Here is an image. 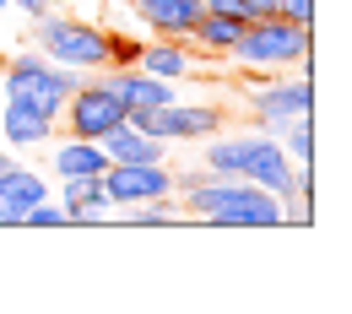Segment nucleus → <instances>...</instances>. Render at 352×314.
Returning a JSON list of instances; mask_svg holds the SVG:
<instances>
[{
  "label": "nucleus",
  "mask_w": 352,
  "mask_h": 314,
  "mask_svg": "<svg viewBox=\"0 0 352 314\" xmlns=\"http://www.w3.org/2000/svg\"><path fill=\"white\" fill-rule=\"evenodd\" d=\"M179 212L212 227H282V206L276 190L255 179H233V174H195V179H174Z\"/></svg>",
  "instance_id": "obj_1"
},
{
  "label": "nucleus",
  "mask_w": 352,
  "mask_h": 314,
  "mask_svg": "<svg viewBox=\"0 0 352 314\" xmlns=\"http://www.w3.org/2000/svg\"><path fill=\"white\" fill-rule=\"evenodd\" d=\"M201 168H206V174H233V179H255V184H265V190H276V195L298 174V163L282 152V141L265 135V131H239V135L206 141Z\"/></svg>",
  "instance_id": "obj_2"
},
{
  "label": "nucleus",
  "mask_w": 352,
  "mask_h": 314,
  "mask_svg": "<svg viewBox=\"0 0 352 314\" xmlns=\"http://www.w3.org/2000/svg\"><path fill=\"white\" fill-rule=\"evenodd\" d=\"M228 60L244 71H287V65L314 71V27H298L287 16H261L233 38Z\"/></svg>",
  "instance_id": "obj_3"
},
{
  "label": "nucleus",
  "mask_w": 352,
  "mask_h": 314,
  "mask_svg": "<svg viewBox=\"0 0 352 314\" xmlns=\"http://www.w3.org/2000/svg\"><path fill=\"white\" fill-rule=\"evenodd\" d=\"M33 44L44 60L65 65V71H103L109 65V33L98 22H82V16H54V11H38L33 16Z\"/></svg>",
  "instance_id": "obj_4"
},
{
  "label": "nucleus",
  "mask_w": 352,
  "mask_h": 314,
  "mask_svg": "<svg viewBox=\"0 0 352 314\" xmlns=\"http://www.w3.org/2000/svg\"><path fill=\"white\" fill-rule=\"evenodd\" d=\"M76 87H82V71H65V65L44 60V54H16L0 71V98H28V103L44 109L49 120H60L65 98Z\"/></svg>",
  "instance_id": "obj_5"
},
{
  "label": "nucleus",
  "mask_w": 352,
  "mask_h": 314,
  "mask_svg": "<svg viewBox=\"0 0 352 314\" xmlns=\"http://www.w3.org/2000/svg\"><path fill=\"white\" fill-rule=\"evenodd\" d=\"M250 114H255V131L265 135H282L293 120H304L314 114V82H309V71H271V82L261 87H250Z\"/></svg>",
  "instance_id": "obj_6"
},
{
  "label": "nucleus",
  "mask_w": 352,
  "mask_h": 314,
  "mask_svg": "<svg viewBox=\"0 0 352 314\" xmlns=\"http://www.w3.org/2000/svg\"><path fill=\"white\" fill-rule=\"evenodd\" d=\"M60 120H65V135H87V141H98V135H109L114 125L131 120V103H125L114 87H103L98 76H82V87L65 98Z\"/></svg>",
  "instance_id": "obj_7"
},
{
  "label": "nucleus",
  "mask_w": 352,
  "mask_h": 314,
  "mask_svg": "<svg viewBox=\"0 0 352 314\" xmlns=\"http://www.w3.org/2000/svg\"><path fill=\"white\" fill-rule=\"evenodd\" d=\"M103 190H109L114 212H125V206H141V201H168L174 174H168V163H109Z\"/></svg>",
  "instance_id": "obj_8"
},
{
  "label": "nucleus",
  "mask_w": 352,
  "mask_h": 314,
  "mask_svg": "<svg viewBox=\"0 0 352 314\" xmlns=\"http://www.w3.org/2000/svg\"><path fill=\"white\" fill-rule=\"evenodd\" d=\"M54 201L65 206L71 227H98V223H109V217H114V201H109V190H103V174H76V179H60Z\"/></svg>",
  "instance_id": "obj_9"
},
{
  "label": "nucleus",
  "mask_w": 352,
  "mask_h": 314,
  "mask_svg": "<svg viewBox=\"0 0 352 314\" xmlns=\"http://www.w3.org/2000/svg\"><path fill=\"white\" fill-rule=\"evenodd\" d=\"M54 131H60V120H49L38 103H28V98H6V103H0V135H6L11 152H22V146H49Z\"/></svg>",
  "instance_id": "obj_10"
},
{
  "label": "nucleus",
  "mask_w": 352,
  "mask_h": 314,
  "mask_svg": "<svg viewBox=\"0 0 352 314\" xmlns=\"http://www.w3.org/2000/svg\"><path fill=\"white\" fill-rule=\"evenodd\" d=\"M44 195H54V190H49V179L38 174V168L11 163V168L0 174V223H6V227H22V217H28Z\"/></svg>",
  "instance_id": "obj_11"
},
{
  "label": "nucleus",
  "mask_w": 352,
  "mask_h": 314,
  "mask_svg": "<svg viewBox=\"0 0 352 314\" xmlns=\"http://www.w3.org/2000/svg\"><path fill=\"white\" fill-rule=\"evenodd\" d=\"M135 22L141 27H152V38H184L190 44V33H195V22H201V0H131Z\"/></svg>",
  "instance_id": "obj_12"
},
{
  "label": "nucleus",
  "mask_w": 352,
  "mask_h": 314,
  "mask_svg": "<svg viewBox=\"0 0 352 314\" xmlns=\"http://www.w3.org/2000/svg\"><path fill=\"white\" fill-rule=\"evenodd\" d=\"M98 146H103V157H109V163H163V152H168V141L141 135L131 120H125V125H114L109 135H98Z\"/></svg>",
  "instance_id": "obj_13"
},
{
  "label": "nucleus",
  "mask_w": 352,
  "mask_h": 314,
  "mask_svg": "<svg viewBox=\"0 0 352 314\" xmlns=\"http://www.w3.org/2000/svg\"><path fill=\"white\" fill-rule=\"evenodd\" d=\"M49 163H54V174H60V179H76V174H103V168H109L103 146H98V141H87V135H60V141L49 146Z\"/></svg>",
  "instance_id": "obj_14"
},
{
  "label": "nucleus",
  "mask_w": 352,
  "mask_h": 314,
  "mask_svg": "<svg viewBox=\"0 0 352 314\" xmlns=\"http://www.w3.org/2000/svg\"><path fill=\"white\" fill-rule=\"evenodd\" d=\"M135 71L163 76V82H184L195 71V60H190L184 38H152V44H141V54H135Z\"/></svg>",
  "instance_id": "obj_15"
},
{
  "label": "nucleus",
  "mask_w": 352,
  "mask_h": 314,
  "mask_svg": "<svg viewBox=\"0 0 352 314\" xmlns=\"http://www.w3.org/2000/svg\"><path fill=\"white\" fill-rule=\"evenodd\" d=\"M222 131V109L217 103H168V141H201V135Z\"/></svg>",
  "instance_id": "obj_16"
},
{
  "label": "nucleus",
  "mask_w": 352,
  "mask_h": 314,
  "mask_svg": "<svg viewBox=\"0 0 352 314\" xmlns=\"http://www.w3.org/2000/svg\"><path fill=\"white\" fill-rule=\"evenodd\" d=\"M239 33H244V22H233V16H217V11H201V22H195L190 44H201L206 54H228Z\"/></svg>",
  "instance_id": "obj_17"
},
{
  "label": "nucleus",
  "mask_w": 352,
  "mask_h": 314,
  "mask_svg": "<svg viewBox=\"0 0 352 314\" xmlns=\"http://www.w3.org/2000/svg\"><path fill=\"white\" fill-rule=\"evenodd\" d=\"M282 141V152L298 163V168H314V114H304V120H293L287 131L276 135Z\"/></svg>",
  "instance_id": "obj_18"
},
{
  "label": "nucleus",
  "mask_w": 352,
  "mask_h": 314,
  "mask_svg": "<svg viewBox=\"0 0 352 314\" xmlns=\"http://www.w3.org/2000/svg\"><path fill=\"white\" fill-rule=\"evenodd\" d=\"M184 212L174 206V195L168 201H141V206H125V223L131 227H174Z\"/></svg>",
  "instance_id": "obj_19"
},
{
  "label": "nucleus",
  "mask_w": 352,
  "mask_h": 314,
  "mask_svg": "<svg viewBox=\"0 0 352 314\" xmlns=\"http://www.w3.org/2000/svg\"><path fill=\"white\" fill-rule=\"evenodd\" d=\"M206 11H217V16H233V22H261V16H271V0H201Z\"/></svg>",
  "instance_id": "obj_20"
},
{
  "label": "nucleus",
  "mask_w": 352,
  "mask_h": 314,
  "mask_svg": "<svg viewBox=\"0 0 352 314\" xmlns=\"http://www.w3.org/2000/svg\"><path fill=\"white\" fill-rule=\"evenodd\" d=\"M22 227H71V217H65V206H60L54 195H44V201L22 217Z\"/></svg>",
  "instance_id": "obj_21"
},
{
  "label": "nucleus",
  "mask_w": 352,
  "mask_h": 314,
  "mask_svg": "<svg viewBox=\"0 0 352 314\" xmlns=\"http://www.w3.org/2000/svg\"><path fill=\"white\" fill-rule=\"evenodd\" d=\"M271 16H287L298 27H314V0H271Z\"/></svg>",
  "instance_id": "obj_22"
},
{
  "label": "nucleus",
  "mask_w": 352,
  "mask_h": 314,
  "mask_svg": "<svg viewBox=\"0 0 352 314\" xmlns=\"http://www.w3.org/2000/svg\"><path fill=\"white\" fill-rule=\"evenodd\" d=\"M11 11H28V16H38V11H49V0H11Z\"/></svg>",
  "instance_id": "obj_23"
},
{
  "label": "nucleus",
  "mask_w": 352,
  "mask_h": 314,
  "mask_svg": "<svg viewBox=\"0 0 352 314\" xmlns=\"http://www.w3.org/2000/svg\"><path fill=\"white\" fill-rule=\"evenodd\" d=\"M11 163H16V152H11V146H0V174H6Z\"/></svg>",
  "instance_id": "obj_24"
},
{
  "label": "nucleus",
  "mask_w": 352,
  "mask_h": 314,
  "mask_svg": "<svg viewBox=\"0 0 352 314\" xmlns=\"http://www.w3.org/2000/svg\"><path fill=\"white\" fill-rule=\"evenodd\" d=\"M6 11H11V0H0V16H6Z\"/></svg>",
  "instance_id": "obj_25"
}]
</instances>
